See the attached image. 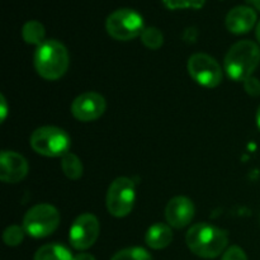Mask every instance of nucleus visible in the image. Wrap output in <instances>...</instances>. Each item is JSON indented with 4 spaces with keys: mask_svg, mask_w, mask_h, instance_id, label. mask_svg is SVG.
<instances>
[{
    "mask_svg": "<svg viewBox=\"0 0 260 260\" xmlns=\"http://www.w3.org/2000/svg\"><path fill=\"white\" fill-rule=\"evenodd\" d=\"M30 147L37 154L48 157H57L70 152L71 140L69 135L62 128L55 126L40 127L29 139Z\"/></svg>",
    "mask_w": 260,
    "mask_h": 260,
    "instance_id": "20e7f679",
    "label": "nucleus"
},
{
    "mask_svg": "<svg viewBox=\"0 0 260 260\" xmlns=\"http://www.w3.org/2000/svg\"><path fill=\"white\" fill-rule=\"evenodd\" d=\"M140 37H141V42L150 50H159L164 43V36L161 30L155 27L145 28Z\"/></svg>",
    "mask_w": 260,
    "mask_h": 260,
    "instance_id": "a211bd4d",
    "label": "nucleus"
},
{
    "mask_svg": "<svg viewBox=\"0 0 260 260\" xmlns=\"http://www.w3.org/2000/svg\"><path fill=\"white\" fill-rule=\"evenodd\" d=\"M173 241V231L170 226L165 223H155L149 230L146 231L145 235V243L147 246L155 250H160L170 245Z\"/></svg>",
    "mask_w": 260,
    "mask_h": 260,
    "instance_id": "4468645a",
    "label": "nucleus"
},
{
    "mask_svg": "<svg viewBox=\"0 0 260 260\" xmlns=\"http://www.w3.org/2000/svg\"><path fill=\"white\" fill-rule=\"evenodd\" d=\"M260 63V48L249 40L239 41L231 46L225 57V70L235 81H245L251 78Z\"/></svg>",
    "mask_w": 260,
    "mask_h": 260,
    "instance_id": "7ed1b4c3",
    "label": "nucleus"
},
{
    "mask_svg": "<svg viewBox=\"0 0 260 260\" xmlns=\"http://www.w3.org/2000/svg\"><path fill=\"white\" fill-rule=\"evenodd\" d=\"M28 174V162L20 154L3 151L0 155V179L4 183H18Z\"/></svg>",
    "mask_w": 260,
    "mask_h": 260,
    "instance_id": "f8f14e48",
    "label": "nucleus"
},
{
    "mask_svg": "<svg viewBox=\"0 0 260 260\" xmlns=\"http://www.w3.org/2000/svg\"><path fill=\"white\" fill-rule=\"evenodd\" d=\"M106 99L95 91H86L76 96L71 104V113L78 121L91 122L106 112Z\"/></svg>",
    "mask_w": 260,
    "mask_h": 260,
    "instance_id": "9d476101",
    "label": "nucleus"
},
{
    "mask_svg": "<svg viewBox=\"0 0 260 260\" xmlns=\"http://www.w3.org/2000/svg\"><path fill=\"white\" fill-rule=\"evenodd\" d=\"M74 256L68 248L60 244H46L35 254V260H73Z\"/></svg>",
    "mask_w": 260,
    "mask_h": 260,
    "instance_id": "2eb2a0df",
    "label": "nucleus"
},
{
    "mask_svg": "<svg viewBox=\"0 0 260 260\" xmlns=\"http://www.w3.org/2000/svg\"><path fill=\"white\" fill-rule=\"evenodd\" d=\"M111 260H152L149 251L142 248H127L118 251Z\"/></svg>",
    "mask_w": 260,
    "mask_h": 260,
    "instance_id": "6ab92c4d",
    "label": "nucleus"
},
{
    "mask_svg": "<svg viewBox=\"0 0 260 260\" xmlns=\"http://www.w3.org/2000/svg\"><path fill=\"white\" fill-rule=\"evenodd\" d=\"M250 2L253 3L254 7H255L256 9H259V10H260V0H250Z\"/></svg>",
    "mask_w": 260,
    "mask_h": 260,
    "instance_id": "bb28decb",
    "label": "nucleus"
},
{
    "mask_svg": "<svg viewBox=\"0 0 260 260\" xmlns=\"http://www.w3.org/2000/svg\"><path fill=\"white\" fill-rule=\"evenodd\" d=\"M69 52L65 46L56 40H47L40 45L35 53V69L41 78L57 80L69 69Z\"/></svg>",
    "mask_w": 260,
    "mask_h": 260,
    "instance_id": "f03ea898",
    "label": "nucleus"
},
{
    "mask_svg": "<svg viewBox=\"0 0 260 260\" xmlns=\"http://www.w3.org/2000/svg\"><path fill=\"white\" fill-rule=\"evenodd\" d=\"M256 40H258V42L260 43V22H259V24L256 25Z\"/></svg>",
    "mask_w": 260,
    "mask_h": 260,
    "instance_id": "a878e982",
    "label": "nucleus"
},
{
    "mask_svg": "<svg viewBox=\"0 0 260 260\" xmlns=\"http://www.w3.org/2000/svg\"><path fill=\"white\" fill-rule=\"evenodd\" d=\"M188 71L194 81L205 88H216L222 81V68L206 53H194L188 61Z\"/></svg>",
    "mask_w": 260,
    "mask_h": 260,
    "instance_id": "6e6552de",
    "label": "nucleus"
},
{
    "mask_svg": "<svg viewBox=\"0 0 260 260\" xmlns=\"http://www.w3.org/2000/svg\"><path fill=\"white\" fill-rule=\"evenodd\" d=\"M61 169H62L63 174L71 180L80 179L84 172L83 162L73 152H68L66 155H63L61 159Z\"/></svg>",
    "mask_w": 260,
    "mask_h": 260,
    "instance_id": "f3484780",
    "label": "nucleus"
},
{
    "mask_svg": "<svg viewBox=\"0 0 260 260\" xmlns=\"http://www.w3.org/2000/svg\"><path fill=\"white\" fill-rule=\"evenodd\" d=\"M256 124H258V128L260 129V107L258 109V113H256Z\"/></svg>",
    "mask_w": 260,
    "mask_h": 260,
    "instance_id": "cd10ccee",
    "label": "nucleus"
},
{
    "mask_svg": "<svg viewBox=\"0 0 260 260\" xmlns=\"http://www.w3.org/2000/svg\"><path fill=\"white\" fill-rule=\"evenodd\" d=\"M162 2L169 9H184V8L200 9L205 5L206 0H162Z\"/></svg>",
    "mask_w": 260,
    "mask_h": 260,
    "instance_id": "412c9836",
    "label": "nucleus"
},
{
    "mask_svg": "<svg viewBox=\"0 0 260 260\" xmlns=\"http://www.w3.org/2000/svg\"><path fill=\"white\" fill-rule=\"evenodd\" d=\"M188 248L200 258L212 259L221 255L229 243V235L225 230L210 223H196L185 235Z\"/></svg>",
    "mask_w": 260,
    "mask_h": 260,
    "instance_id": "f257e3e1",
    "label": "nucleus"
},
{
    "mask_svg": "<svg viewBox=\"0 0 260 260\" xmlns=\"http://www.w3.org/2000/svg\"><path fill=\"white\" fill-rule=\"evenodd\" d=\"M256 22V13L250 7L239 5L233 8L226 15V28L234 35H243L249 32Z\"/></svg>",
    "mask_w": 260,
    "mask_h": 260,
    "instance_id": "ddd939ff",
    "label": "nucleus"
},
{
    "mask_svg": "<svg viewBox=\"0 0 260 260\" xmlns=\"http://www.w3.org/2000/svg\"><path fill=\"white\" fill-rule=\"evenodd\" d=\"M98 218L91 213H83L73 222L69 233L71 246L76 250H86L94 245L99 236Z\"/></svg>",
    "mask_w": 260,
    "mask_h": 260,
    "instance_id": "1a4fd4ad",
    "label": "nucleus"
},
{
    "mask_svg": "<svg viewBox=\"0 0 260 260\" xmlns=\"http://www.w3.org/2000/svg\"><path fill=\"white\" fill-rule=\"evenodd\" d=\"M221 260H248L245 251L239 246H231L223 253Z\"/></svg>",
    "mask_w": 260,
    "mask_h": 260,
    "instance_id": "4be33fe9",
    "label": "nucleus"
},
{
    "mask_svg": "<svg viewBox=\"0 0 260 260\" xmlns=\"http://www.w3.org/2000/svg\"><path fill=\"white\" fill-rule=\"evenodd\" d=\"M246 93L253 96L260 95V81L256 78H249L248 80L244 81Z\"/></svg>",
    "mask_w": 260,
    "mask_h": 260,
    "instance_id": "5701e85b",
    "label": "nucleus"
},
{
    "mask_svg": "<svg viewBox=\"0 0 260 260\" xmlns=\"http://www.w3.org/2000/svg\"><path fill=\"white\" fill-rule=\"evenodd\" d=\"M108 35L117 41H129L144 32V18L132 9H118L112 13L106 22Z\"/></svg>",
    "mask_w": 260,
    "mask_h": 260,
    "instance_id": "423d86ee",
    "label": "nucleus"
},
{
    "mask_svg": "<svg viewBox=\"0 0 260 260\" xmlns=\"http://www.w3.org/2000/svg\"><path fill=\"white\" fill-rule=\"evenodd\" d=\"M136 200V187L129 178L119 177L111 183L107 192V210L114 217L129 215Z\"/></svg>",
    "mask_w": 260,
    "mask_h": 260,
    "instance_id": "0eeeda50",
    "label": "nucleus"
},
{
    "mask_svg": "<svg viewBox=\"0 0 260 260\" xmlns=\"http://www.w3.org/2000/svg\"><path fill=\"white\" fill-rule=\"evenodd\" d=\"M24 234L25 231L23 226L20 228L18 225H12L5 229V231L3 233V240L8 246H18L19 244H22Z\"/></svg>",
    "mask_w": 260,
    "mask_h": 260,
    "instance_id": "aec40b11",
    "label": "nucleus"
},
{
    "mask_svg": "<svg viewBox=\"0 0 260 260\" xmlns=\"http://www.w3.org/2000/svg\"><path fill=\"white\" fill-rule=\"evenodd\" d=\"M60 213L53 206L41 203L27 211L23 218V229L33 238H46L55 233L60 225Z\"/></svg>",
    "mask_w": 260,
    "mask_h": 260,
    "instance_id": "39448f33",
    "label": "nucleus"
},
{
    "mask_svg": "<svg viewBox=\"0 0 260 260\" xmlns=\"http://www.w3.org/2000/svg\"><path fill=\"white\" fill-rule=\"evenodd\" d=\"M0 103H2V111H0V114H2V122H4L8 114V106H7V101H5L4 95L0 96Z\"/></svg>",
    "mask_w": 260,
    "mask_h": 260,
    "instance_id": "b1692460",
    "label": "nucleus"
},
{
    "mask_svg": "<svg viewBox=\"0 0 260 260\" xmlns=\"http://www.w3.org/2000/svg\"><path fill=\"white\" fill-rule=\"evenodd\" d=\"M193 217H194V205L189 198L183 196L172 198L165 207V218L172 228H185L189 225Z\"/></svg>",
    "mask_w": 260,
    "mask_h": 260,
    "instance_id": "9b49d317",
    "label": "nucleus"
},
{
    "mask_svg": "<svg viewBox=\"0 0 260 260\" xmlns=\"http://www.w3.org/2000/svg\"><path fill=\"white\" fill-rule=\"evenodd\" d=\"M73 260H95L91 254H88V253H80L78 254V255L74 256Z\"/></svg>",
    "mask_w": 260,
    "mask_h": 260,
    "instance_id": "393cba45",
    "label": "nucleus"
},
{
    "mask_svg": "<svg viewBox=\"0 0 260 260\" xmlns=\"http://www.w3.org/2000/svg\"><path fill=\"white\" fill-rule=\"evenodd\" d=\"M46 30L42 23L37 20H29L22 28V37L29 45H36L38 47L45 42Z\"/></svg>",
    "mask_w": 260,
    "mask_h": 260,
    "instance_id": "dca6fc26",
    "label": "nucleus"
}]
</instances>
